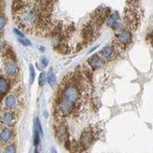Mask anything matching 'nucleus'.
<instances>
[{
  "label": "nucleus",
  "mask_w": 153,
  "mask_h": 153,
  "mask_svg": "<svg viewBox=\"0 0 153 153\" xmlns=\"http://www.w3.org/2000/svg\"><path fill=\"white\" fill-rule=\"evenodd\" d=\"M88 88V83L79 75L73 74L72 77H67L57 101V115L64 118L79 112L87 101Z\"/></svg>",
  "instance_id": "obj_1"
},
{
  "label": "nucleus",
  "mask_w": 153,
  "mask_h": 153,
  "mask_svg": "<svg viewBox=\"0 0 153 153\" xmlns=\"http://www.w3.org/2000/svg\"><path fill=\"white\" fill-rule=\"evenodd\" d=\"M123 20L129 30H136L141 21V11L139 9V0H127L123 12Z\"/></svg>",
  "instance_id": "obj_2"
},
{
  "label": "nucleus",
  "mask_w": 153,
  "mask_h": 153,
  "mask_svg": "<svg viewBox=\"0 0 153 153\" xmlns=\"http://www.w3.org/2000/svg\"><path fill=\"white\" fill-rule=\"evenodd\" d=\"M132 40V35L131 33L128 30H123L121 29L118 31V34L116 35V40H115V46L118 49L124 50L130 44Z\"/></svg>",
  "instance_id": "obj_3"
},
{
  "label": "nucleus",
  "mask_w": 153,
  "mask_h": 153,
  "mask_svg": "<svg viewBox=\"0 0 153 153\" xmlns=\"http://www.w3.org/2000/svg\"><path fill=\"white\" fill-rule=\"evenodd\" d=\"M110 16V9L106 8V7H100V8L96 9L93 13L91 15V21L97 26V27H101L102 24L104 23L108 16Z\"/></svg>",
  "instance_id": "obj_4"
},
{
  "label": "nucleus",
  "mask_w": 153,
  "mask_h": 153,
  "mask_svg": "<svg viewBox=\"0 0 153 153\" xmlns=\"http://www.w3.org/2000/svg\"><path fill=\"white\" fill-rule=\"evenodd\" d=\"M103 60H112L117 55V50L115 45H107L102 48L98 54Z\"/></svg>",
  "instance_id": "obj_5"
},
{
  "label": "nucleus",
  "mask_w": 153,
  "mask_h": 153,
  "mask_svg": "<svg viewBox=\"0 0 153 153\" xmlns=\"http://www.w3.org/2000/svg\"><path fill=\"white\" fill-rule=\"evenodd\" d=\"M4 105L6 109L8 110H16L19 105V97L16 93L8 95L4 100Z\"/></svg>",
  "instance_id": "obj_6"
},
{
  "label": "nucleus",
  "mask_w": 153,
  "mask_h": 153,
  "mask_svg": "<svg viewBox=\"0 0 153 153\" xmlns=\"http://www.w3.org/2000/svg\"><path fill=\"white\" fill-rule=\"evenodd\" d=\"M4 71L5 74H6V76L8 78H13L18 73V66L16 65V62L10 60V61H7V62L5 63Z\"/></svg>",
  "instance_id": "obj_7"
},
{
  "label": "nucleus",
  "mask_w": 153,
  "mask_h": 153,
  "mask_svg": "<svg viewBox=\"0 0 153 153\" xmlns=\"http://www.w3.org/2000/svg\"><path fill=\"white\" fill-rule=\"evenodd\" d=\"M106 23L108 26H110L112 29L116 30V31H119L122 29V25L119 21V13L117 12H113L112 15H110L108 16V18L106 19Z\"/></svg>",
  "instance_id": "obj_8"
},
{
  "label": "nucleus",
  "mask_w": 153,
  "mask_h": 153,
  "mask_svg": "<svg viewBox=\"0 0 153 153\" xmlns=\"http://www.w3.org/2000/svg\"><path fill=\"white\" fill-rule=\"evenodd\" d=\"M87 61H88L89 66L91 67V69H93V70L99 69L100 67H102V65H103V59H102L99 55H91L90 58L88 59Z\"/></svg>",
  "instance_id": "obj_9"
},
{
  "label": "nucleus",
  "mask_w": 153,
  "mask_h": 153,
  "mask_svg": "<svg viewBox=\"0 0 153 153\" xmlns=\"http://www.w3.org/2000/svg\"><path fill=\"white\" fill-rule=\"evenodd\" d=\"M15 120H16L15 115L12 112H10V110L5 111L0 115V121L6 124H12V123H13Z\"/></svg>",
  "instance_id": "obj_10"
},
{
  "label": "nucleus",
  "mask_w": 153,
  "mask_h": 153,
  "mask_svg": "<svg viewBox=\"0 0 153 153\" xmlns=\"http://www.w3.org/2000/svg\"><path fill=\"white\" fill-rule=\"evenodd\" d=\"M12 131L10 128H3L0 132V142L2 144H7L12 140Z\"/></svg>",
  "instance_id": "obj_11"
},
{
  "label": "nucleus",
  "mask_w": 153,
  "mask_h": 153,
  "mask_svg": "<svg viewBox=\"0 0 153 153\" xmlns=\"http://www.w3.org/2000/svg\"><path fill=\"white\" fill-rule=\"evenodd\" d=\"M10 88V81L5 77L0 76V96H3L9 91Z\"/></svg>",
  "instance_id": "obj_12"
},
{
  "label": "nucleus",
  "mask_w": 153,
  "mask_h": 153,
  "mask_svg": "<svg viewBox=\"0 0 153 153\" xmlns=\"http://www.w3.org/2000/svg\"><path fill=\"white\" fill-rule=\"evenodd\" d=\"M57 132H58V137L59 139H62V140H66L67 139V131L65 129V127L60 126Z\"/></svg>",
  "instance_id": "obj_13"
},
{
  "label": "nucleus",
  "mask_w": 153,
  "mask_h": 153,
  "mask_svg": "<svg viewBox=\"0 0 153 153\" xmlns=\"http://www.w3.org/2000/svg\"><path fill=\"white\" fill-rule=\"evenodd\" d=\"M47 80H48V83H49L51 86L55 85V82H57V78H55V75L54 74L52 71H50V72H49V74H48Z\"/></svg>",
  "instance_id": "obj_14"
},
{
  "label": "nucleus",
  "mask_w": 153,
  "mask_h": 153,
  "mask_svg": "<svg viewBox=\"0 0 153 153\" xmlns=\"http://www.w3.org/2000/svg\"><path fill=\"white\" fill-rule=\"evenodd\" d=\"M4 151H5V152H7V153H13V152H16V145H7V146L5 147Z\"/></svg>",
  "instance_id": "obj_15"
},
{
  "label": "nucleus",
  "mask_w": 153,
  "mask_h": 153,
  "mask_svg": "<svg viewBox=\"0 0 153 153\" xmlns=\"http://www.w3.org/2000/svg\"><path fill=\"white\" fill-rule=\"evenodd\" d=\"M18 41H19L21 44H23L24 46H28V45H31V42L25 37V36H18Z\"/></svg>",
  "instance_id": "obj_16"
},
{
  "label": "nucleus",
  "mask_w": 153,
  "mask_h": 153,
  "mask_svg": "<svg viewBox=\"0 0 153 153\" xmlns=\"http://www.w3.org/2000/svg\"><path fill=\"white\" fill-rule=\"evenodd\" d=\"M30 76H31V79H30V82L33 83L34 80H35V69H34V66L33 65H30Z\"/></svg>",
  "instance_id": "obj_17"
},
{
  "label": "nucleus",
  "mask_w": 153,
  "mask_h": 153,
  "mask_svg": "<svg viewBox=\"0 0 153 153\" xmlns=\"http://www.w3.org/2000/svg\"><path fill=\"white\" fill-rule=\"evenodd\" d=\"M45 81H46V75L45 73H41L39 76V79H38V83L40 86H43Z\"/></svg>",
  "instance_id": "obj_18"
},
{
  "label": "nucleus",
  "mask_w": 153,
  "mask_h": 153,
  "mask_svg": "<svg viewBox=\"0 0 153 153\" xmlns=\"http://www.w3.org/2000/svg\"><path fill=\"white\" fill-rule=\"evenodd\" d=\"M6 25V18L4 16H0V31L5 27Z\"/></svg>",
  "instance_id": "obj_19"
},
{
  "label": "nucleus",
  "mask_w": 153,
  "mask_h": 153,
  "mask_svg": "<svg viewBox=\"0 0 153 153\" xmlns=\"http://www.w3.org/2000/svg\"><path fill=\"white\" fill-rule=\"evenodd\" d=\"M13 32H15V34H16V35H18V36H24L23 33H21V32H20L19 30H17V29H15V30H13Z\"/></svg>",
  "instance_id": "obj_20"
},
{
  "label": "nucleus",
  "mask_w": 153,
  "mask_h": 153,
  "mask_svg": "<svg viewBox=\"0 0 153 153\" xmlns=\"http://www.w3.org/2000/svg\"><path fill=\"white\" fill-rule=\"evenodd\" d=\"M41 60H42V64H43V66H47L48 65V59H46V58H42L41 59Z\"/></svg>",
  "instance_id": "obj_21"
}]
</instances>
